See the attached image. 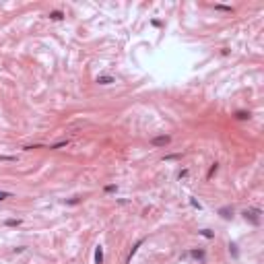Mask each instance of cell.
Here are the masks:
<instances>
[{
	"mask_svg": "<svg viewBox=\"0 0 264 264\" xmlns=\"http://www.w3.org/2000/svg\"><path fill=\"white\" fill-rule=\"evenodd\" d=\"M95 264H103V248L101 246L95 250Z\"/></svg>",
	"mask_w": 264,
	"mask_h": 264,
	"instance_id": "277c9868",
	"label": "cell"
},
{
	"mask_svg": "<svg viewBox=\"0 0 264 264\" xmlns=\"http://www.w3.org/2000/svg\"><path fill=\"white\" fill-rule=\"evenodd\" d=\"M4 198H12L11 192H0V200H4Z\"/></svg>",
	"mask_w": 264,
	"mask_h": 264,
	"instance_id": "9a60e30c",
	"label": "cell"
},
{
	"mask_svg": "<svg viewBox=\"0 0 264 264\" xmlns=\"http://www.w3.org/2000/svg\"><path fill=\"white\" fill-rule=\"evenodd\" d=\"M116 190V186L114 184H109V186H105V192H114Z\"/></svg>",
	"mask_w": 264,
	"mask_h": 264,
	"instance_id": "e0dca14e",
	"label": "cell"
},
{
	"mask_svg": "<svg viewBox=\"0 0 264 264\" xmlns=\"http://www.w3.org/2000/svg\"><path fill=\"white\" fill-rule=\"evenodd\" d=\"M215 8H217V11H225V12H233V8H231V6H225V4H215Z\"/></svg>",
	"mask_w": 264,
	"mask_h": 264,
	"instance_id": "30bf717a",
	"label": "cell"
},
{
	"mask_svg": "<svg viewBox=\"0 0 264 264\" xmlns=\"http://www.w3.org/2000/svg\"><path fill=\"white\" fill-rule=\"evenodd\" d=\"M229 252L233 254V256H237V246H235V243H229Z\"/></svg>",
	"mask_w": 264,
	"mask_h": 264,
	"instance_id": "5bb4252c",
	"label": "cell"
},
{
	"mask_svg": "<svg viewBox=\"0 0 264 264\" xmlns=\"http://www.w3.org/2000/svg\"><path fill=\"white\" fill-rule=\"evenodd\" d=\"M171 142V136H167V134H163V136H155L151 138V145L153 147H167Z\"/></svg>",
	"mask_w": 264,
	"mask_h": 264,
	"instance_id": "7a4b0ae2",
	"label": "cell"
},
{
	"mask_svg": "<svg viewBox=\"0 0 264 264\" xmlns=\"http://www.w3.org/2000/svg\"><path fill=\"white\" fill-rule=\"evenodd\" d=\"M219 215H221L223 219H231V217H233V208H229V207L219 208Z\"/></svg>",
	"mask_w": 264,
	"mask_h": 264,
	"instance_id": "3957f363",
	"label": "cell"
},
{
	"mask_svg": "<svg viewBox=\"0 0 264 264\" xmlns=\"http://www.w3.org/2000/svg\"><path fill=\"white\" fill-rule=\"evenodd\" d=\"M198 233H200L202 237H207V240H213V237H215V233H213L210 229H202V231H198Z\"/></svg>",
	"mask_w": 264,
	"mask_h": 264,
	"instance_id": "9c48e42d",
	"label": "cell"
},
{
	"mask_svg": "<svg viewBox=\"0 0 264 264\" xmlns=\"http://www.w3.org/2000/svg\"><path fill=\"white\" fill-rule=\"evenodd\" d=\"M217 169H219V163H213V165H210V169H208V173H207V180H210V178L217 173Z\"/></svg>",
	"mask_w": 264,
	"mask_h": 264,
	"instance_id": "ba28073f",
	"label": "cell"
},
{
	"mask_svg": "<svg viewBox=\"0 0 264 264\" xmlns=\"http://www.w3.org/2000/svg\"><path fill=\"white\" fill-rule=\"evenodd\" d=\"M50 19H52V21H62V19H64V12L62 11H52L50 12Z\"/></svg>",
	"mask_w": 264,
	"mask_h": 264,
	"instance_id": "5b68a950",
	"label": "cell"
},
{
	"mask_svg": "<svg viewBox=\"0 0 264 264\" xmlns=\"http://www.w3.org/2000/svg\"><path fill=\"white\" fill-rule=\"evenodd\" d=\"M97 83H99V85H112V83H114V77H97Z\"/></svg>",
	"mask_w": 264,
	"mask_h": 264,
	"instance_id": "52a82bcc",
	"label": "cell"
},
{
	"mask_svg": "<svg viewBox=\"0 0 264 264\" xmlns=\"http://www.w3.org/2000/svg\"><path fill=\"white\" fill-rule=\"evenodd\" d=\"M243 217H246V221H252L254 225H260V210H258V208H248V210H243Z\"/></svg>",
	"mask_w": 264,
	"mask_h": 264,
	"instance_id": "6da1fadb",
	"label": "cell"
},
{
	"mask_svg": "<svg viewBox=\"0 0 264 264\" xmlns=\"http://www.w3.org/2000/svg\"><path fill=\"white\" fill-rule=\"evenodd\" d=\"M4 225H6V227H19V225H21V219H6Z\"/></svg>",
	"mask_w": 264,
	"mask_h": 264,
	"instance_id": "8992f818",
	"label": "cell"
},
{
	"mask_svg": "<svg viewBox=\"0 0 264 264\" xmlns=\"http://www.w3.org/2000/svg\"><path fill=\"white\" fill-rule=\"evenodd\" d=\"M235 118H237V120H248V118H250V112H237Z\"/></svg>",
	"mask_w": 264,
	"mask_h": 264,
	"instance_id": "8fae6325",
	"label": "cell"
},
{
	"mask_svg": "<svg viewBox=\"0 0 264 264\" xmlns=\"http://www.w3.org/2000/svg\"><path fill=\"white\" fill-rule=\"evenodd\" d=\"M68 145V140H60V142H56V145H52L50 149H62V147H66Z\"/></svg>",
	"mask_w": 264,
	"mask_h": 264,
	"instance_id": "4fadbf2b",
	"label": "cell"
},
{
	"mask_svg": "<svg viewBox=\"0 0 264 264\" xmlns=\"http://www.w3.org/2000/svg\"><path fill=\"white\" fill-rule=\"evenodd\" d=\"M0 159H2V161H15V157H8V155H0Z\"/></svg>",
	"mask_w": 264,
	"mask_h": 264,
	"instance_id": "2e32d148",
	"label": "cell"
},
{
	"mask_svg": "<svg viewBox=\"0 0 264 264\" xmlns=\"http://www.w3.org/2000/svg\"><path fill=\"white\" fill-rule=\"evenodd\" d=\"M192 256L198 258V260H202V258H204V252H202V250H192Z\"/></svg>",
	"mask_w": 264,
	"mask_h": 264,
	"instance_id": "7c38bea8",
	"label": "cell"
}]
</instances>
